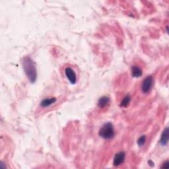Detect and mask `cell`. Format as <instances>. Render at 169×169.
I'll return each instance as SVG.
<instances>
[{
    "instance_id": "1",
    "label": "cell",
    "mask_w": 169,
    "mask_h": 169,
    "mask_svg": "<svg viewBox=\"0 0 169 169\" xmlns=\"http://www.w3.org/2000/svg\"><path fill=\"white\" fill-rule=\"evenodd\" d=\"M23 67L26 75L31 83H34L37 79V71L36 64L29 56L23 58Z\"/></svg>"
},
{
    "instance_id": "2",
    "label": "cell",
    "mask_w": 169,
    "mask_h": 169,
    "mask_svg": "<svg viewBox=\"0 0 169 169\" xmlns=\"http://www.w3.org/2000/svg\"><path fill=\"white\" fill-rule=\"evenodd\" d=\"M99 136L102 139L109 140L115 136V130L111 122L105 123L99 130Z\"/></svg>"
},
{
    "instance_id": "3",
    "label": "cell",
    "mask_w": 169,
    "mask_h": 169,
    "mask_svg": "<svg viewBox=\"0 0 169 169\" xmlns=\"http://www.w3.org/2000/svg\"><path fill=\"white\" fill-rule=\"evenodd\" d=\"M153 85V78L151 75L146 77L145 78L141 85V91L143 93L149 92L151 89H152Z\"/></svg>"
},
{
    "instance_id": "4",
    "label": "cell",
    "mask_w": 169,
    "mask_h": 169,
    "mask_svg": "<svg viewBox=\"0 0 169 169\" xmlns=\"http://www.w3.org/2000/svg\"><path fill=\"white\" fill-rule=\"evenodd\" d=\"M65 74L67 79L71 84L75 85L77 82V76L75 74V72L74 71L73 69L70 67H67L65 70Z\"/></svg>"
},
{
    "instance_id": "5",
    "label": "cell",
    "mask_w": 169,
    "mask_h": 169,
    "mask_svg": "<svg viewBox=\"0 0 169 169\" xmlns=\"http://www.w3.org/2000/svg\"><path fill=\"white\" fill-rule=\"evenodd\" d=\"M126 157V153L124 151H121L115 155L114 157V161L113 164L115 167H118L120 165H121L124 161H125Z\"/></svg>"
},
{
    "instance_id": "6",
    "label": "cell",
    "mask_w": 169,
    "mask_h": 169,
    "mask_svg": "<svg viewBox=\"0 0 169 169\" xmlns=\"http://www.w3.org/2000/svg\"><path fill=\"white\" fill-rule=\"evenodd\" d=\"M168 139H169L168 129V127H166V128L164 130L163 133H162L161 135V139H160V144L163 146H167L168 142Z\"/></svg>"
},
{
    "instance_id": "7",
    "label": "cell",
    "mask_w": 169,
    "mask_h": 169,
    "mask_svg": "<svg viewBox=\"0 0 169 169\" xmlns=\"http://www.w3.org/2000/svg\"><path fill=\"white\" fill-rule=\"evenodd\" d=\"M57 99L56 98L53 97V98H48V99H43L42 101L40 102V106H42L43 108H46V107H48L50 105H52L54 103H55L56 102Z\"/></svg>"
},
{
    "instance_id": "8",
    "label": "cell",
    "mask_w": 169,
    "mask_h": 169,
    "mask_svg": "<svg viewBox=\"0 0 169 169\" xmlns=\"http://www.w3.org/2000/svg\"><path fill=\"white\" fill-rule=\"evenodd\" d=\"M110 102V98L107 96H102L98 101V106L99 108H104L107 106Z\"/></svg>"
},
{
    "instance_id": "9",
    "label": "cell",
    "mask_w": 169,
    "mask_h": 169,
    "mask_svg": "<svg viewBox=\"0 0 169 169\" xmlns=\"http://www.w3.org/2000/svg\"><path fill=\"white\" fill-rule=\"evenodd\" d=\"M143 74V71L141 69L136 65H133L132 67V75L133 77H140Z\"/></svg>"
},
{
    "instance_id": "10",
    "label": "cell",
    "mask_w": 169,
    "mask_h": 169,
    "mask_svg": "<svg viewBox=\"0 0 169 169\" xmlns=\"http://www.w3.org/2000/svg\"><path fill=\"white\" fill-rule=\"evenodd\" d=\"M131 101V96L130 95H126L125 97L123 99L121 103H120V106L123 108H126L127 106H128Z\"/></svg>"
},
{
    "instance_id": "11",
    "label": "cell",
    "mask_w": 169,
    "mask_h": 169,
    "mask_svg": "<svg viewBox=\"0 0 169 169\" xmlns=\"http://www.w3.org/2000/svg\"><path fill=\"white\" fill-rule=\"evenodd\" d=\"M146 141V136H141L138 139V140H137V145H138L139 147H142L144 146Z\"/></svg>"
},
{
    "instance_id": "12",
    "label": "cell",
    "mask_w": 169,
    "mask_h": 169,
    "mask_svg": "<svg viewBox=\"0 0 169 169\" xmlns=\"http://www.w3.org/2000/svg\"><path fill=\"white\" fill-rule=\"evenodd\" d=\"M169 167V162L168 161H166L164 163L162 164V166L161 167V168H168Z\"/></svg>"
},
{
    "instance_id": "13",
    "label": "cell",
    "mask_w": 169,
    "mask_h": 169,
    "mask_svg": "<svg viewBox=\"0 0 169 169\" xmlns=\"http://www.w3.org/2000/svg\"><path fill=\"white\" fill-rule=\"evenodd\" d=\"M148 163H149L150 166H151V167H153L154 166V163H153V162L151 161H148Z\"/></svg>"
}]
</instances>
